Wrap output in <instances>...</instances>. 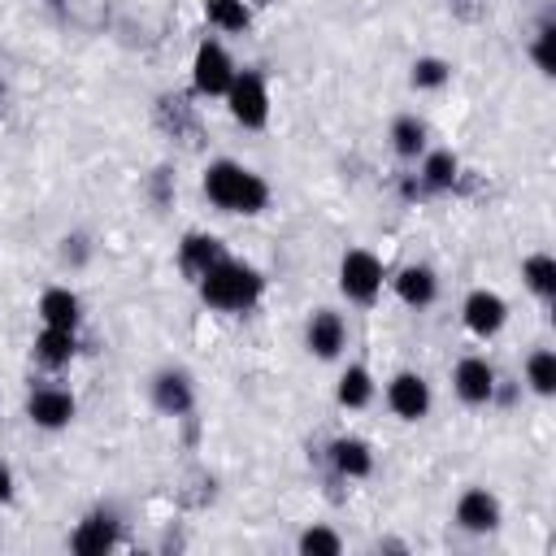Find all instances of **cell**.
I'll return each mask as SVG.
<instances>
[{
    "label": "cell",
    "instance_id": "cell-1",
    "mask_svg": "<svg viewBox=\"0 0 556 556\" xmlns=\"http://www.w3.org/2000/svg\"><path fill=\"white\" fill-rule=\"evenodd\" d=\"M204 195H208L222 213H243V217H252V213H261V208L269 204L265 178L252 174V169L239 165V161H213V165L204 169Z\"/></svg>",
    "mask_w": 556,
    "mask_h": 556
},
{
    "label": "cell",
    "instance_id": "cell-2",
    "mask_svg": "<svg viewBox=\"0 0 556 556\" xmlns=\"http://www.w3.org/2000/svg\"><path fill=\"white\" fill-rule=\"evenodd\" d=\"M195 282H200L204 304H208V308H222V313H243V308H252V304L261 300V291H265V278H261L252 265L230 261V256L213 261Z\"/></svg>",
    "mask_w": 556,
    "mask_h": 556
},
{
    "label": "cell",
    "instance_id": "cell-3",
    "mask_svg": "<svg viewBox=\"0 0 556 556\" xmlns=\"http://www.w3.org/2000/svg\"><path fill=\"white\" fill-rule=\"evenodd\" d=\"M226 100H230V117H235L239 126L261 130V126L269 122V87H265V78H261L256 70L235 74V83H230Z\"/></svg>",
    "mask_w": 556,
    "mask_h": 556
},
{
    "label": "cell",
    "instance_id": "cell-4",
    "mask_svg": "<svg viewBox=\"0 0 556 556\" xmlns=\"http://www.w3.org/2000/svg\"><path fill=\"white\" fill-rule=\"evenodd\" d=\"M339 291L348 300H356V304H369L382 291V261L374 252H365V248L343 252V261H339Z\"/></svg>",
    "mask_w": 556,
    "mask_h": 556
},
{
    "label": "cell",
    "instance_id": "cell-5",
    "mask_svg": "<svg viewBox=\"0 0 556 556\" xmlns=\"http://www.w3.org/2000/svg\"><path fill=\"white\" fill-rule=\"evenodd\" d=\"M235 61H230V52L217 43V39H204L200 48H195V61H191V83H195V91L200 96H226L230 91V83H235Z\"/></svg>",
    "mask_w": 556,
    "mask_h": 556
},
{
    "label": "cell",
    "instance_id": "cell-6",
    "mask_svg": "<svg viewBox=\"0 0 556 556\" xmlns=\"http://www.w3.org/2000/svg\"><path fill=\"white\" fill-rule=\"evenodd\" d=\"M387 404H391L395 417H404V421H421V417L430 413V382H426L421 374L404 369V374H395V378L387 382Z\"/></svg>",
    "mask_w": 556,
    "mask_h": 556
},
{
    "label": "cell",
    "instance_id": "cell-7",
    "mask_svg": "<svg viewBox=\"0 0 556 556\" xmlns=\"http://www.w3.org/2000/svg\"><path fill=\"white\" fill-rule=\"evenodd\" d=\"M74 413H78V404H74V395L61 391V387H39V391H30V400H26V417H30L39 430H61V426L74 421Z\"/></svg>",
    "mask_w": 556,
    "mask_h": 556
},
{
    "label": "cell",
    "instance_id": "cell-8",
    "mask_svg": "<svg viewBox=\"0 0 556 556\" xmlns=\"http://www.w3.org/2000/svg\"><path fill=\"white\" fill-rule=\"evenodd\" d=\"M343 339H348V326H343V317L334 308H317L308 317V326H304V343H308V352L317 361H334L343 352Z\"/></svg>",
    "mask_w": 556,
    "mask_h": 556
},
{
    "label": "cell",
    "instance_id": "cell-9",
    "mask_svg": "<svg viewBox=\"0 0 556 556\" xmlns=\"http://www.w3.org/2000/svg\"><path fill=\"white\" fill-rule=\"evenodd\" d=\"M152 404L165 413V417H187L191 404H195V387L182 369H161L152 378Z\"/></svg>",
    "mask_w": 556,
    "mask_h": 556
},
{
    "label": "cell",
    "instance_id": "cell-10",
    "mask_svg": "<svg viewBox=\"0 0 556 556\" xmlns=\"http://www.w3.org/2000/svg\"><path fill=\"white\" fill-rule=\"evenodd\" d=\"M456 526L469 530V534H491L500 526V500L482 486H469L460 500H456Z\"/></svg>",
    "mask_w": 556,
    "mask_h": 556
},
{
    "label": "cell",
    "instance_id": "cell-11",
    "mask_svg": "<svg viewBox=\"0 0 556 556\" xmlns=\"http://www.w3.org/2000/svg\"><path fill=\"white\" fill-rule=\"evenodd\" d=\"M113 543H117V517L104 513V508L87 513V517L78 521V530L70 534V547H74L78 556H104Z\"/></svg>",
    "mask_w": 556,
    "mask_h": 556
},
{
    "label": "cell",
    "instance_id": "cell-12",
    "mask_svg": "<svg viewBox=\"0 0 556 556\" xmlns=\"http://www.w3.org/2000/svg\"><path fill=\"white\" fill-rule=\"evenodd\" d=\"M460 313H465V326H469L478 339H491V334L508 321V304H504L495 291H486V287H482V291H469V300H465Z\"/></svg>",
    "mask_w": 556,
    "mask_h": 556
},
{
    "label": "cell",
    "instance_id": "cell-13",
    "mask_svg": "<svg viewBox=\"0 0 556 556\" xmlns=\"http://www.w3.org/2000/svg\"><path fill=\"white\" fill-rule=\"evenodd\" d=\"M452 387H456V395L465 404H491V395H495V369L482 356H465L456 365V374H452Z\"/></svg>",
    "mask_w": 556,
    "mask_h": 556
},
{
    "label": "cell",
    "instance_id": "cell-14",
    "mask_svg": "<svg viewBox=\"0 0 556 556\" xmlns=\"http://www.w3.org/2000/svg\"><path fill=\"white\" fill-rule=\"evenodd\" d=\"M395 295H400L408 308H426V304H434V295H439V278H434V269H430V265H404L400 278H395Z\"/></svg>",
    "mask_w": 556,
    "mask_h": 556
},
{
    "label": "cell",
    "instance_id": "cell-15",
    "mask_svg": "<svg viewBox=\"0 0 556 556\" xmlns=\"http://www.w3.org/2000/svg\"><path fill=\"white\" fill-rule=\"evenodd\" d=\"M330 460H334V469H339L343 478H369V473H374V452H369V443L356 439V434L334 439V443H330Z\"/></svg>",
    "mask_w": 556,
    "mask_h": 556
},
{
    "label": "cell",
    "instance_id": "cell-16",
    "mask_svg": "<svg viewBox=\"0 0 556 556\" xmlns=\"http://www.w3.org/2000/svg\"><path fill=\"white\" fill-rule=\"evenodd\" d=\"M39 317L43 326H61V330H74L78 326V295L70 287H48L39 295Z\"/></svg>",
    "mask_w": 556,
    "mask_h": 556
},
{
    "label": "cell",
    "instance_id": "cell-17",
    "mask_svg": "<svg viewBox=\"0 0 556 556\" xmlns=\"http://www.w3.org/2000/svg\"><path fill=\"white\" fill-rule=\"evenodd\" d=\"M226 252H222V243L213 239V235H187L182 239V248H178V261H182V274H191V278H200L213 261H222Z\"/></svg>",
    "mask_w": 556,
    "mask_h": 556
},
{
    "label": "cell",
    "instance_id": "cell-18",
    "mask_svg": "<svg viewBox=\"0 0 556 556\" xmlns=\"http://www.w3.org/2000/svg\"><path fill=\"white\" fill-rule=\"evenodd\" d=\"M35 356H39V365H48V369L70 365V356H74V330L43 326V330H39V339H35Z\"/></svg>",
    "mask_w": 556,
    "mask_h": 556
},
{
    "label": "cell",
    "instance_id": "cell-19",
    "mask_svg": "<svg viewBox=\"0 0 556 556\" xmlns=\"http://www.w3.org/2000/svg\"><path fill=\"white\" fill-rule=\"evenodd\" d=\"M456 156L447 152V148H439V152H421V191H447L452 182H456Z\"/></svg>",
    "mask_w": 556,
    "mask_h": 556
},
{
    "label": "cell",
    "instance_id": "cell-20",
    "mask_svg": "<svg viewBox=\"0 0 556 556\" xmlns=\"http://www.w3.org/2000/svg\"><path fill=\"white\" fill-rule=\"evenodd\" d=\"M521 278H526V287H530L539 300H552V295H556V261H552L547 252L526 256V261H521Z\"/></svg>",
    "mask_w": 556,
    "mask_h": 556
},
{
    "label": "cell",
    "instance_id": "cell-21",
    "mask_svg": "<svg viewBox=\"0 0 556 556\" xmlns=\"http://www.w3.org/2000/svg\"><path fill=\"white\" fill-rule=\"evenodd\" d=\"M374 400V378L365 365H348L343 378H339V404L343 408H365Z\"/></svg>",
    "mask_w": 556,
    "mask_h": 556
},
{
    "label": "cell",
    "instance_id": "cell-22",
    "mask_svg": "<svg viewBox=\"0 0 556 556\" xmlns=\"http://www.w3.org/2000/svg\"><path fill=\"white\" fill-rule=\"evenodd\" d=\"M391 148L400 152V156H421L426 152V122H417V117H395L391 122Z\"/></svg>",
    "mask_w": 556,
    "mask_h": 556
},
{
    "label": "cell",
    "instance_id": "cell-23",
    "mask_svg": "<svg viewBox=\"0 0 556 556\" xmlns=\"http://www.w3.org/2000/svg\"><path fill=\"white\" fill-rule=\"evenodd\" d=\"M526 382H530L534 395H552V391H556V352H552V348L530 352V361H526Z\"/></svg>",
    "mask_w": 556,
    "mask_h": 556
},
{
    "label": "cell",
    "instance_id": "cell-24",
    "mask_svg": "<svg viewBox=\"0 0 556 556\" xmlns=\"http://www.w3.org/2000/svg\"><path fill=\"white\" fill-rule=\"evenodd\" d=\"M204 17L217 26V30H248L252 13L243 0H204Z\"/></svg>",
    "mask_w": 556,
    "mask_h": 556
},
{
    "label": "cell",
    "instance_id": "cell-25",
    "mask_svg": "<svg viewBox=\"0 0 556 556\" xmlns=\"http://www.w3.org/2000/svg\"><path fill=\"white\" fill-rule=\"evenodd\" d=\"M408 78H413V87H417V91H434V87H443V83L452 78V65H447V61H439V56H417Z\"/></svg>",
    "mask_w": 556,
    "mask_h": 556
},
{
    "label": "cell",
    "instance_id": "cell-26",
    "mask_svg": "<svg viewBox=\"0 0 556 556\" xmlns=\"http://www.w3.org/2000/svg\"><path fill=\"white\" fill-rule=\"evenodd\" d=\"M295 547H300L304 556H339V552H343V539H339L334 530H326V526H308Z\"/></svg>",
    "mask_w": 556,
    "mask_h": 556
},
{
    "label": "cell",
    "instance_id": "cell-27",
    "mask_svg": "<svg viewBox=\"0 0 556 556\" xmlns=\"http://www.w3.org/2000/svg\"><path fill=\"white\" fill-rule=\"evenodd\" d=\"M552 43H556V26H552V22H543V26H539V35H534V48H530V56H534V65H539L543 74H556Z\"/></svg>",
    "mask_w": 556,
    "mask_h": 556
},
{
    "label": "cell",
    "instance_id": "cell-28",
    "mask_svg": "<svg viewBox=\"0 0 556 556\" xmlns=\"http://www.w3.org/2000/svg\"><path fill=\"white\" fill-rule=\"evenodd\" d=\"M4 500H13V473L0 465V504H4Z\"/></svg>",
    "mask_w": 556,
    "mask_h": 556
}]
</instances>
